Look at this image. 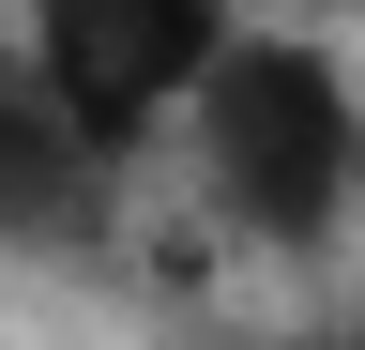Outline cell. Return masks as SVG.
Listing matches in <instances>:
<instances>
[{
    "mask_svg": "<svg viewBox=\"0 0 365 350\" xmlns=\"http://www.w3.org/2000/svg\"><path fill=\"white\" fill-rule=\"evenodd\" d=\"M182 153H198V198L274 259H319L335 229H365V92L304 31H228V61L182 107Z\"/></svg>",
    "mask_w": 365,
    "mask_h": 350,
    "instance_id": "cell-1",
    "label": "cell"
},
{
    "mask_svg": "<svg viewBox=\"0 0 365 350\" xmlns=\"http://www.w3.org/2000/svg\"><path fill=\"white\" fill-rule=\"evenodd\" d=\"M228 31H244V0H16V61L91 153H153L228 61Z\"/></svg>",
    "mask_w": 365,
    "mask_h": 350,
    "instance_id": "cell-2",
    "label": "cell"
},
{
    "mask_svg": "<svg viewBox=\"0 0 365 350\" xmlns=\"http://www.w3.org/2000/svg\"><path fill=\"white\" fill-rule=\"evenodd\" d=\"M107 198H122V153H91L46 107V76L0 46V244L16 259H91L107 244Z\"/></svg>",
    "mask_w": 365,
    "mask_h": 350,
    "instance_id": "cell-3",
    "label": "cell"
}]
</instances>
